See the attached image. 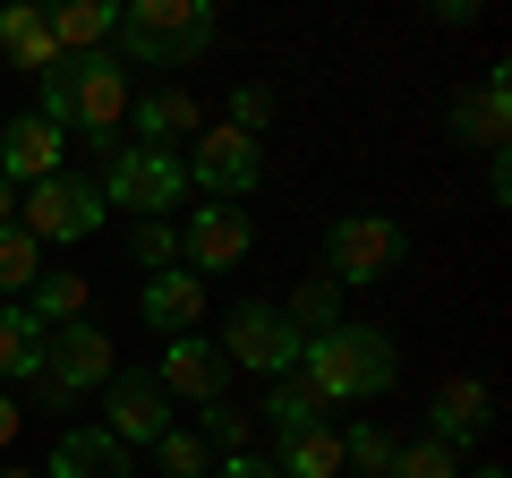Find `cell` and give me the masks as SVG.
<instances>
[{"instance_id":"obj_22","label":"cell","mask_w":512,"mask_h":478,"mask_svg":"<svg viewBox=\"0 0 512 478\" xmlns=\"http://www.w3.org/2000/svg\"><path fill=\"white\" fill-rule=\"evenodd\" d=\"M274 470L282 478H342V436L333 427H299V436H282Z\"/></svg>"},{"instance_id":"obj_29","label":"cell","mask_w":512,"mask_h":478,"mask_svg":"<svg viewBox=\"0 0 512 478\" xmlns=\"http://www.w3.org/2000/svg\"><path fill=\"white\" fill-rule=\"evenodd\" d=\"M154 461H163V478H205V470H214V453H205L197 427H171V436L154 444Z\"/></svg>"},{"instance_id":"obj_15","label":"cell","mask_w":512,"mask_h":478,"mask_svg":"<svg viewBox=\"0 0 512 478\" xmlns=\"http://www.w3.org/2000/svg\"><path fill=\"white\" fill-rule=\"evenodd\" d=\"M137 316H146L163 342H180V333L205 325V282L188 274V265H171V274H146V291H137Z\"/></svg>"},{"instance_id":"obj_4","label":"cell","mask_w":512,"mask_h":478,"mask_svg":"<svg viewBox=\"0 0 512 478\" xmlns=\"http://www.w3.org/2000/svg\"><path fill=\"white\" fill-rule=\"evenodd\" d=\"M103 214H111V205H103V188H94L86 171H52V180H35V188L18 197V231L35 239L43 257H52V248H77V239H94V231H103Z\"/></svg>"},{"instance_id":"obj_6","label":"cell","mask_w":512,"mask_h":478,"mask_svg":"<svg viewBox=\"0 0 512 478\" xmlns=\"http://www.w3.org/2000/svg\"><path fill=\"white\" fill-rule=\"evenodd\" d=\"M299 342H308V333H299L274 299H239V308L222 316V342H214V350H222V368H248V376L274 385V376L299 368Z\"/></svg>"},{"instance_id":"obj_33","label":"cell","mask_w":512,"mask_h":478,"mask_svg":"<svg viewBox=\"0 0 512 478\" xmlns=\"http://www.w3.org/2000/svg\"><path fill=\"white\" fill-rule=\"evenodd\" d=\"M18 427H26V410L9 402V393H0V453H9V444H18Z\"/></svg>"},{"instance_id":"obj_17","label":"cell","mask_w":512,"mask_h":478,"mask_svg":"<svg viewBox=\"0 0 512 478\" xmlns=\"http://www.w3.org/2000/svg\"><path fill=\"white\" fill-rule=\"evenodd\" d=\"M43 26H52V52L60 60H86V52H111L120 9H111V0H60V9H43Z\"/></svg>"},{"instance_id":"obj_35","label":"cell","mask_w":512,"mask_h":478,"mask_svg":"<svg viewBox=\"0 0 512 478\" xmlns=\"http://www.w3.org/2000/svg\"><path fill=\"white\" fill-rule=\"evenodd\" d=\"M0 478H43V470H18V461H0Z\"/></svg>"},{"instance_id":"obj_23","label":"cell","mask_w":512,"mask_h":478,"mask_svg":"<svg viewBox=\"0 0 512 478\" xmlns=\"http://www.w3.org/2000/svg\"><path fill=\"white\" fill-rule=\"evenodd\" d=\"M26 316H35L43 333H60V325H77V316H86V274H43L35 291L18 299Z\"/></svg>"},{"instance_id":"obj_2","label":"cell","mask_w":512,"mask_h":478,"mask_svg":"<svg viewBox=\"0 0 512 478\" xmlns=\"http://www.w3.org/2000/svg\"><path fill=\"white\" fill-rule=\"evenodd\" d=\"M35 120H52L60 137H86V146H120V120H128V69L120 52H86V60H60L43 69V103Z\"/></svg>"},{"instance_id":"obj_26","label":"cell","mask_w":512,"mask_h":478,"mask_svg":"<svg viewBox=\"0 0 512 478\" xmlns=\"http://www.w3.org/2000/svg\"><path fill=\"white\" fill-rule=\"evenodd\" d=\"M384 478H461V453L436 436H410V444H393V470Z\"/></svg>"},{"instance_id":"obj_34","label":"cell","mask_w":512,"mask_h":478,"mask_svg":"<svg viewBox=\"0 0 512 478\" xmlns=\"http://www.w3.org/2000/svg\"><path fill=\"white\" fill-rule=\"evenodd\" d=\"M0 222H18V188L9 180H0Z\"/></svg>"},{"instance_id":"obj_24","label":"cell","mask_w":512,"mask_h":478,"mask_svg":"<svg viewBox=\"0 0 512 478\" xmlns=\"http://www.w3.org/2000/svg\"><path fill=\"white\" fill-rule=\"evenodd\" d=\"M265 427H274V436H299V427H325V402H316V393L299 385V376H274V385H265Z\"/></svg>"},{"instance_id":"obj_12","label":"cell","mask_w":512,"mask_h":478,"mask_svg":"<svg viewBox=\"0 0 512 478\" xmlns=\"http://www.w3.org/2000/svg\"><path fill=\"white\" fill-rule=\"evenodd\" d=\"M154 385L171 393V402H222V385H231V368H222V350L197 342V333H180V342H163V359H154Z\"/></svg>"},{"instance_id":"obj_3","label":"cell","mask_w":512,"mask_h":478,"mask_svg":"<svg viewBox=\"0 0 512 478\" xmlns=\"http://www.w3.org/2000/svg\"><path fill=\"white\" fill-rule=\"evenodd\" d=\"M214 35H222L214 0H128L111 43H120V60H137V69H188Z\"/></svg>"},{"instance_id":"obj_27","label":"cell","mask_w":512,"mask_h":478,"mask_svg":"<svg viewBox=\"0 0 512 478\" xmlns=\"http://www.w3.org/2000/svg\"><path fill=\"white\" fill-rule=\"evenodd\" d=\"M282 316H291L299 333H325V325H342V291H333L325 274H308V282L291 291V308H282Z\"/></svg>"},{"instance_id":"obj_9","label":"cell","mask_w":512,"mask_h":478,"mask_svg":"<svg viewBox=\"0 0 512 478\" xmlns=\"http://www.w3.org/2000/svg\"><path fill=\"white\" fill-rule=\"evenodd\" d=\"M256 171H265V146L256 137H239V129H197V146H188V180L205 188L214 205H239V197H256Z\"/></svg>"},{"instance_id":"obj_31","label":"cell","mask_w":512,"mask_h":478,"mask_svg":"<svg viewBox=\"0 0 512 478\" xmlns=\"http://www.w3.org/2000/svg\"><path fill=\"white\" fill-rule=\"evenodd\" d=\"M248 436H256V419H248V410L205 402V453H248Z\"/></svg>"},{"instance_id":"obj_36","label":"cell","mask_w":512,"mask_h":478,"mask_svg":"<svg viewBox=\"0 0 512 478\" xmlns=\"http://www.w3.org/2000/svg\"><path fill=\"white\" fill-rule=\"evenodd\" d=\"M461 478H504V470H495V461H487V470H461Z\"/></svg>"},{"instance_id":"obj_21","label":"cell","mask_w":512,"mask_h":478,"mask_svg":"<svg viewBox=\"0 0 512 478\" xmlns=\"http://www.w3.org/2000/svg\"><path fill=\"white\" fill-rule=\"evenodd\" d=\"M0 52H9V69H60V52H52V26H43V9H0Z\"/></svg>"},{"instance_id":"obj_19","label":"cell","mask_w":512,"mask_h":478,"mask_svg":"<svg viewBox=\"0 0 512 478\" xmlns=\"http://www.w3.org/2000/svg\"><path fill=\"white\" fill-rule=\"evenodd\" d=\"M43 478H128V453L103 436V427H69V436L52 444V470Z\"/></svg>"},{"instance_id":"obj_1","label":"cell","mask_w":512,"mask_h":478,"mask_svg":"<svg viewBox=\"0 0 512 478\" xmlns=\"http://www.w3.org/2000/svg\"><path fill=\"white\" fill-rule=\"evenodd\" d=\"M291 376L316 393V402H384L393 376H402V350H393V333H384V325L342 316V325H325V333L299 342V368Z\"/></svg>"},{"instance_id":"obj_28","label":"cell","mask_w":512,"mask_h":478,"mask_svg":"<svg viewBox=\"0 0 512 478\" xmlns=\"http://www.w3.org/2000/svg\"><path fill=\"white\" fill-rule=\"evenodd\" d=\"M128 257L146 265V274H171L180 265V222H137L128 231Z\"/></svg>"},{"instance_id":"obj_11","label":"cell","mask_w":512,"mask_h":478,"mask_svg":"<svg viewBox=\"0 0 512 478\" xmlns=\"http://www.w3.org/2000/svg\"><path fill=\"white\" fill-rule=\"evenodd\" d=\"M256 257V222L239 205H188V231H180V265L188 274H231V265Z\"/></svg>"},{"instance_id":"obj_8","label":"cell","mask_w":512,"mask_h":478,"mask_svg":"<svg viewBox=\"0 0 512 478\" xmlns=\"http://www.w3.org/2000/svg\"><path fill=\"white\" fill-rule=\"evenodd\" d=\"M171 427H180V419H171V393L154 385V368H120L103 385V436L120 444V453H137V444L154 453Z\"/></svg>"},{"instance_id":"obj_18","label":"cell","mask_w":512,"mask_h":478,"mask_svg":"<svg viewBox=\"0 0 512 478\" xmlns=\"http://www.w3.org/2000/svg\"><path fill=\"white\" fill-rule=\"evenodd\" d=\"M427 436L436 444H470V436H487V385H478V376H444L436 385V410H427Z\"/></svg>"},{"instance_id":"obj_14","label":"cell","mask_w":512,"mask_h":478,"mask_svg":"<svg viewBox=\"0 0 512 478\" xmlns=\"http://www.w3.org/2000/svg\"><path fill=\"white\" fill-rule=\"evenodd\" d=\"M453 137L478 154H504V137H512V77L504 69H487L470 94H453Z\"/></svg>"},{"instance_id":"obj_32","label":"cell","mask_w":512,"mask_h":478,"mask_svg":"<svg viewBox=\"0 0 512 478\" xmlns=\"http://www.w3.org/2000/svg\"><path fill=\"white\" fill-rule=\"evenodd\" d=\"M205 478H282V470H274L265 453H222V461H214Z\"/></svg>"},{"instance_id":"obj_20","label":"cell","mask_w":512,"mask_h":478,"mask_svg":"<svg viewBox=\"0 0 512 478\" xmlns=\"http://www.w3.org/2000/svg\"><path fill=\"white\" fill-rule=\"evenodd\" d=\"M0 376H9V385H35L43 376V325L18 299H0Z\"/></svg>"},{"instance_id":"obj_5","label":"cell","mask_w":512,"mask_h":478,"mask_svg":"<svg viewBox=\"0 0 512 478\" xmlns=\"http://www.w3.org/2000/svg\"><path fill=\"white\" fill-rule=\"evenodd\" d=\"M410 257V231L393 214H342L325 231V282L333 291H367V282H393V265Z\"/></svg>"},{"instance_id":"obj_10","label":"cell","mask_w":512,"mask_h":478,"mask_svg":"<svg viewBox=\"0 0 512 478\" xmlns=\"http://www.w3.org/2000/svg\"><path fill=\"white\" fill-rule=\"evenodd\" d=\"M43 376H52L60 393H103L111 376H120V342H111L103 325H86V316H77V325H60V333H43Z\"/></svg>"},{"instance_id":"obj_30","label":"cell","mask_w":512,"mask_h":478,"mask_svg":"<svg viewBox=\"0 0 512 478\" xmlns=\"http://www.w3.org/2000/svg\"><path fill=\"white\" fill-rule=\"evenodd\" d=\"M265 120H274V86H231V103H222V129H239V137H265Z\"/></svg>"},{"instance_id":"obj_13","label":"cell","mask_w":512,"mask_h":478,"mask_svg":"<svg viewBox=\"0 0 512 478\" xmlns=\"http://www.w3.org/2000/svg\"><path fill=\"white\" fill-rule=\"evenodd\" d=\"M60 154H69V137H60L52 120H35V111H18V120L0 129V180L35 188V180H52V171H69Z\"/></svg>"},{"instance_id":"obj_25","label":"cell","mask_w":512,"mask_h":478,"mask_svg":"<svg viewBox=\"0 0 512 478\" xmlns=\"http://www.w3.org/2000/svg\"><path fill=\"white\" fill-rule=\"evenodd\" d=\"M43 282V248L18 231V222H0V299H26Z\"/></svg>"},{"instance_id":"obj_7","label":"cell","mask_w":512,"mask_h":478,"mask_svg":"<svg viewBox=\"0 0 512 478\" xmlns=\"http://www.w3.org/2000/svg\"><path fill=\"white\" fill-rule=\"evenodd\" d=\"M103 205H128V214H146V222H163L171 205L188 197V163L180 154H163V146H111V163H103Z\"/></svg>"},{"instance_id":"obj_16","label":"cell","mask_w":512,"mask_h":478,"mask_svg":"<svg viewBox=\"0 0 512 478\" xmlns=\"http://www.w3.org/2000/svg\"><path fill=\"white\" fill-rule=\"evenodd\" d=\"M128 129H137V146H163L171 137H197L205 129V103L188 86H154V94H128Z\"/></svg>"},{"instance_id":"obj_37","label":"cell","mask_w":512,"mask_h":478,"mask_svg":"<svg viewBox=\"0 0 512 478\" xmlns=\"http://www.w3.org/2000/svg\"><path fill=\"white\" fill-rule=\"evenodd\" d=\"M342 478H350V470H342Z\"/></svg>"}]
</instances>
